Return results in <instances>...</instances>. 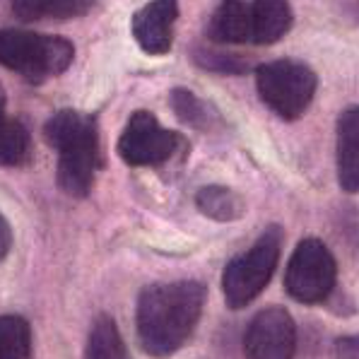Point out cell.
Returning <instances> with one entry per match:
<instances>
[{
  "label": "cell",
  "mask_w": 359,
  "mask_h": 359,
  "mask_svg": "<svg viewBox=\"0 0 359 359\" xmlns=\"http://www.w3.org/2000/svg\"><path fill=\"white\" fill-rule=\"evenodd\" d=\"M205 287L196 280L145 287L137 297L135 328L142 350L152 357H167L181 350L201 321Z\"/></svg>",
  "instance_id": "1"
},
{
  "label": "cell",
  "mask_w": 359,
  "mask_h": 359,
  "mask_svg": "<svg viewBox=\"0 0 359 359\" xmlns=\"http://www.w3.org/2000/svg\"><path fill=\"white\" fill-rule=\"evenodd\" d=\"M32 157V137L25 123L5 118L0 123V167H22Z\"/></svg>",
  "instance_id": "16"
},
{
  "label": "cell",
  "mask_w": 359,
  "mask_h": 359,
  "mask_svg": "<svg viewBox=\"0 0 359 359\" xmlns=\"http://www.w3.org/2000/svg\"><path fill=\"white\" fill-rule=\"evenodd\" d=\"M283 234L268 229L246 253L231 258L222 273V292L229 309H244L268 287L280 261Z\"/></svg>",
  "instance_id": "5"
},
{
  "label": "cell",
  "mask_w": 359,
  "mask_h": 359,
  "mask_svg": "<svg viewBox=\"0 0 359 359\" xmlns=\"http://www.w3.org/2000/svg\"><path fill=\"white\" fill-rule=\"evenodd\" d=\"M32 357V328L22 316H0V359Z\"/></svg>",
  "instance_id": "17"
},
{
  "label": "cell",
  "mask_w": 359,
  "mask_h": 359,
  "mask_svg": "<svg viewBox=\"0 0 359 359\" xmlns=\"http://www.w3.org/2000/svg\"><path fill=\"white\" fill-rule=\"evenodd\" d=\"M75 46L65 36L25 29H0V65L27 82H46L73 65Z\"/></svg>",
  "instance_id": "3"
},
{
  "label": "cell",
  "mask_w": 359,
  "mask_h": 359,
  "mask_svg": "<svg viewBox=\"0 0 359 359\" xmlns=\"http://www.w3.org/2000/svg\"><path fill=\"white\" fill-rule=\"evenodd\" d=\"M196 208L201 210L205 217L215 219V222H236L244 217L246 203L236 191L227 189V186H203L196 193Z\"/></svg>",
  "instance_id": "14"
},
{
  "label": "cell",
  "mask_w": 359,
  "mask_h": 359,
  "mask_svg": "<svg viewBox=\"0 0 359 359\" xmlns=\"http://www.w3.org/2000/svg\"><path fill=\"white\" fill-rule=\"evenodd\" d=\"M248 10H251V43L258 46L278 43L294 25V13L287 0H253L248 3Z\"/></svg>",
  "instance_id": "11"
},
{
  "label": "cell",
  "mask_w": 359,
  "mask_h": 359,
  "mask_svg": "<svg viewBox=\"0 0 359 359\" xmlns=\"http://www.w3.org/2000/svg\"><path fill=\"white\" fill-rule=\"evenodd\" d=\"M8 118V97H5V90L0 85V123Z\"/></svg>",
  "instance_id": "22"
},
{
  "label": "cell",
  "mask_w": 359,
  "mask_h": 359,
  "mask_svg": "<svg viewBox=\"0 0 359 359\" xmlns=\"http://www.w3.org/2000/svg\"><path fill=\"white\" fill-rule=\"evenodd\" d=\"M99 0H10L13 15L25 22H68L90 15Z\"/></svg>",
  "instance_id": "13"
},
{
  "label": "cell",
  "mask_w": 359,
  "mask_h": 359,
  "mask_svg": "<svg viewBox=\"0 0 359 359\" xmlns=\"http://www.w3.org/2000/svg\"><path fill=\"white\" fill-rule=\"evenodd\" d=\"M338 280V263L328 246L318 239L297 244L285 273L287 294L299 304H321L330 297Z\"/></svg>",
  "instance_id": "6"
},
{
  "label": "cell",
  "mask_w": 359,
  "mask_h": 359,
  "mask_svg": "<svg viewBox=\"0 0 359 359\" xmlns=\"http://www.w3.org/2000/svg\"><path fill=\"white\" fill-rule=\"evenodd\" d=\"M176 20H179V0H150L133 15V39L147 56H167L174 43Z\"/></svg>",
  "instance_id": "9"
},
{
  "label": "cell",
  "mask_w": 359,
  "mask_h": 359,
  "mask_svg": "<svg viewBox=\"0 0 359 359\" xmlns=\"http://www.w3.org/2000/svg\"><path fill=\"white\" fill-rule=\"evenodd\" d=\"M10 248H13V227H10V222L5 219V215L0 212V263L8 258Z\"/></svg>",
  "instance_id": "20"
},
{
  "label": "cell",
  "mask_w": 359,
  "mask_h": 359,
  "mask_svg": "<svg viewBox=\"0 0 359 359\" xmlns=\"http://www.w3.org/2000/svg\"><path fill=\"white\" fill-rule=\"evenodd\" d=\"M85 357L90 359H126L128 347L118 333V325L109 313H99L87 338Z\"/></svg>",
  "instance_id": "15"
},
{
  "label": "cell",
  "mask_w": 359,
  "mask_h": 359,
  "mask_svg": "<svg viewBox=\"0 0 359 359\" xmlns=\"http://www.w3.org/2000/svg\"><path fill=\"white\" fill-rule=\"evenodd\" d=\"M193 63L201 65V68L210 70V73H222V75H246L253 70V63L248 56L241 53H229L219 51V48H196L191 53Z\"/></svg>",
  "instance_id": "19"
},
{
  "label": "cell",
  "mask_w": 359,
  "mask_h": 359,
  "mask_svg": "<svg viewBox=\"0 0 359 359\" xmlns=\"http://www.w3.org/2000/svg\"><path fill=\"white\" fill-rule=\"evenodd\" d=\"M246 355L253 359H287L294 355V318L283 306H268L253 316L244 335Z\"/></svg>",
  "instance_id": "8"
},
{
  "label": "cell",
  "mask_w": 359,
  "mask_h": 359,
  "mask_svg": "<svg viewBox=\"0 0 359 359\" xmlns=\"http://www.w3.org/2000/svg\"><path fill=\"white\" fill-rule=\"evenodd\" d=\"M43 140L58 152L56 181L70 198H87L99 167L97 121L73 109L53 114L43 126Z\"/></svg>",
  "instance_id": "2"
},
{
  "label": "cell",
  "mask_w": 359,
  "mask_h": 359,
  "mask_svg": "<svg viewBox=\"0 0 359 359\" xmlns=\"http://www.w3.org/2000/svg\"><path fill=\"white\" fill-rule=\"evenodd\" d=\"M335 345H338V355L340 357H347L350 355L352 359H355L359 352H357V345H359V340L355 338V335H352V338H340L338 342H335Z\"/></svg>",
  "instance_id": "21"
},
{
  "label": "cell",
  "mask_w": 359,
  "mask_h": 359,
  "mask_svg": "<svg viewBox=\"0 0 359 359\" xmlns=\"http://www.w3.org/2000/svg\"><path fill=\"white\" fill-rule=\"evenodd\" d=\"M171 109H174L176 118L181 123L191 126L196 130H208L212 128V114H210L208 104L201 97H196L186 87H176L171 90Z\"/></svg>",
  "instance_id": "18"
},
{
  "label": "cell",
  "mask_w": 359,
  "mask_h": 359,
  "mask_svg": "<svg viewBox=\"0 0 359 359\" xmlns=\"http://www.w3.org/2000/svg\"><path fill=\"white\" fill-rule=\"evenodd\" d=\"M318 77L306 63L290 58L270 60L256 68V90L263 104L283 121H297L311 107Z\"/></svg>",
  "instance_id": "4"
},
{
  "label": "cell",
  "mask_w": 359,
  "mask_h": 359,
  "mask_svg": "<svg viewBox=\"0 0 359 359\" xmlns=\"http://www.w3.org/2000/svg\"><path fill=\"white\" fill-rule=\"evenodd\" d=\"M181 147V135L164 128L150 111L130 114L118 137V157L128 167H159Z\"/></svg>",
  "instance_id": "7"
},
{
  "label": "cell",
  "mask_w": 359,
  "mask_h": 359,
  "mask_svg": "<svg viewBox=\"0 0 359 359\" xmlns=\"http://www.w3.org/2000/svg\"><path fill=\"white\" fill-rule=\"evenodd\" d=\"M335 159H338V181L345 193L359 191V111L350 107L340 114L335 130Z\"/></svg>",
  "instance_id": "10"
},
{
  "label": "cell",
  "mask_w": 359,
  "mask_h": 359,
  "mask_svg": "<svg viewBox=\"0 0 359 359\" xmlns=\"http://www.w3.org/2000/svg\"><path fill=\"white\" fill-rule=\"evenodd\" d=\"M208 39L222 46L251 43V10L246 0H222L210 15Z\"/></svg>",
  "instance_id": "12"
}]
</instances>
